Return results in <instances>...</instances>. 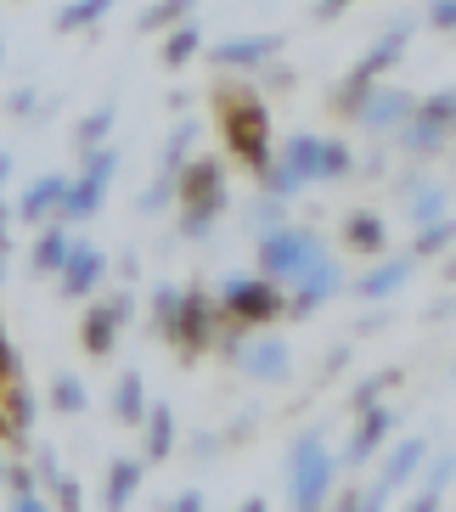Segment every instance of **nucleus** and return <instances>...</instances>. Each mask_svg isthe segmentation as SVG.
Wrapping results in <instances>:
<instances>
[{"instance_id":"2","label":"nucleus","mask_w":456,"mask_h":512,"mask_svg":"<svg viewBox=\"0 0 456 512\" xmlns=\"http://www.w3.org/2000/svg\"><path fill=\"white\" fill-rule=\"evenodd\" d=\"M175 192H181V231L186 237H203L214 226V214L226 209V169L214 158H198V164H181L175 175Z\"/></svg>"},{"instance_id":"49","label":"nucleus","mask_w":456,"mask_h":512,"mask_svg":"<svg viewBox=\"0 0 456 512\" xmlns=\"http://www.w3.org/2000/svg\"><path fill=\"white\" fill-rule=\"evenodd\" d=\"M0 62H6V40H0Z\"/></svg>"},{"instance_id":"41","label":"nucleus","mask_w":456,"mask_h":512,"mask_svg":"<svg viewBox=\"0 0 456 512\" xmlns=\"http://www.w3.org/2000/svg\"><path fill=\"white\" fill-rule=\"evenodd\" d=\"M164 512H203V496H198V490H186V496H175Z\"/></svg>"},{"instance_id":"20","label":"nucleus","mask_w":456,"mask_h":512,"mask_svg":"<svg viewBox=\"0 0 456 512\" xmlns=\"http://www.w3.org/2000/svg\"><path fill=\"white\" fill-rule=\"evenodd\" d=\"M113 417H119L124 428H141V417H147V383H141L136 372L119 377V389H113Z\"/></svg>"},{"instance_id":"19","label":"nucleus","mask_w":456,"mask_h":512,"mask_svg":"<svg viewBox=\"0 0 456 512\" xmlns=\"http://www.w3.org/2000/svg\"><path fill=\"white\" fill-rule=\"evenodd\" d=\"M344 242H350L355 254H383L389 231H383V220H378L372 209H355L350 220H344Z\"/></svg>"},{"instance_id":"40","label":"nucleus","mask_w":456,"mask_h":512,"mask_svg":"<svg viewBox=\"0 0 456 512\" xmlns=\"http://www.w3.org/2000/svg\"><path fill=\"white\" fill-rule=\"evenodd\" d=\"M254 220H259V226H282V203H276V197H271V203H259V209H254Z\"/></svg>"},{"instance_id":"29","label":"nucleus","mask_w":456,"mask_h":512,"mask_svg":"<svg viewBox=\"0 0 456 512\" xmlns=\"http://www.w3.org/2000/svg\"><path fill=\"white\" fill-rule=\"evenodd\" d=\"M107 130H113V107H96L91 119H79V130H74V136H79V147L91 152V147H102V136H107Z\"/></svg>"},{"instance_id":"1","label":"nucleus","mask_w":456,"mask_h":512,"mask_svg":"<svg viewBox=\"0 0 456 512\" xmlns=\"http://www.w3.org/2000/svg\"><path fill=\"white\" fill-rule=\"evenodd\" d=\"M220 136L254 175L271 164V113L259 107L254 91H220Z\"/></svg>"},{"instance_id":"31","label":"nucleus","mask_w":456,"mask_h":512,"mask_svg":"<svg viewBox=\"0 0 456 512\" xmlns=\"http://www.w3.org/2000/svg\"><path fill=\"white\" fill-rule=\"evenodd\" d=\"M411 220H417V226H440V220H445V197L440 192H423V197H417V203H411Z\"/></svg>"},{"instance_id":"18","label":"nucleus","mask_w":456,"mask_h":512,"mask_svg":"<svg viewBox=\"0 0 456 512\" xmlns=\"http://www.w3.org/2000/svg\"><path fill=\"white\" fill-rule=\"evenodd\" d=\"M136 484H141V462H130V456H119V462L107 467L102 507H107V512H124V507H130V496H136Z\"/></svg>"},{"instance_id":"48","label":"nucleus","mask_w":456,"mask_h":512,"mask_svg":"<svg viewBox=\"0 0 456 512\" xmlns=\"http://www.w3.org/2000/svg\"><path fill=\"white\" fill-rule=\"evenodd\" d=\"M243 512H271V507H265V501L254 496V501H243Z\"/></svg>"},{"instance_id":"39","label":"nucleus","mask_w":456,"mask_h":512,"mask_svg":"<svg viewBox=\"0 0 456 512\" xmlns=\"http://www.w3.org/2000/svg\"><path fill=\"white\" fill-rule=\"evenodd\" d=\"M445 479H451V456H440V462L428 467V496H440V490H445Z\"/></svg>"},{"instance_id":"7","label":"nucleus","mask_w":456,"mask_h":512,"mask_svg":"<svg viewBox=\"0 0 456 512\" xmlns=\"http://www.w3.org/2000/svg\"><path fill=\"white\" fill-rule=\"evenodd\" d=\"M220 310H226V321H237V327H259V321L282 316V293H276L271 282L237 276V282L220 287Z\"/></svg>"},{"instance_id":"11","label":"nucleus","mask_w":456,"mask_h":512,"mask_svg":"<svg viewBox=\"0 0 456 512\" xmlns=\"http://www.w3.org/2000/svg\"><path fill=\"white\" fill-rule=\"evenodd\" d=\"M57 276H62V299H85V293L107 276V254H102V248H91V242H74Z\"/></svg>"},{"instance_id":"35","label":"nucleus","mask_w":456,"mask_h":512,"mask_svg":"<svg viewBox=\"0 0 456 512\" xmlns=\"http://www.w3.org/2000/svg\"><path fill=\"white\" fill-rule=\"evenodd\" d=\"M0 479L12 484V496H34V473H29V467H6Z\"/></svg>"},{"instance_id":"17","label":"nucleus","mask_w":456,"mask_h":512,"mask_svg":"<svg viewBox=\"0 0 456 512\" xmlns=\"http://www.w3.org/2000/svg\"><path fill=\"white\" fill-rule=\"evenodd\" d=\"M299 282H304V293H299V299H293V316H310L316 304H327V299H333V287H338V271H333V259H316V265H310V271H304Z\"/></svg>"},{"instance_id":"28","label":"nucleus","mask_w":456,"mask_h":512,"mask_svg":"<svg viewBox=\"0 0 456 512\" xmlns=\"http://www.w3.org/2000/svg\"><path fill=\"white\" fill-rule=\"evenodd\" d=\"M198 46H203V34L192 29V23L169 29V40H164V68H181V62H192V57H198Z\"/></svg>"},{"instance_id":"32","label":"nucleus","mask_w":456,"mask_h":512,"mask_svg":"<svg viewBox=\"0 0 456 512\" xmlns=\"http://www.w3.org/2000/svg\"><path fill=\"white\" fill-rule=\"evenodd\" d=\"M383 501H389V496L372 484V490H350V496L338 501V512H383Z\"/></svg>"},{"instance_id":"36","label":"nucleus","mask_w":456,"mask_h":512,"mask_svg":"<svg viewBox=\"0 0 456 512\" xmlns=\"http://www.w3.org/2000/svg\"><path fill=\"white\" fill-rule=\"evenodd\" d=\"M17 377V355H12V344H6V327H0V389Z\"/></svg>"},{"instance_id":"3","label":"nucleus","mask_w":456,"mask_h":512,"mask_svg":"<svg viewBox=\"0 0 456 512\" xmlns=\"http://www.w3.org/2000/svg\"><path fill=\"white\" fill-rule=\"evenodd\" d=\"M333 473L338 462L327 456L316 434H299L293 439V456H288V490H293V512H321L327 496H333Z\"/></svg>"},{"instance_id":"8","label":"nucleus","mask_w":456,"mask_h":512,"mask_svg":"<svg viewBox=\"0 0 456 512\" xmlns=\"http://www.w3.org/2000/svg\"><path fill=\"white\" fill-rule=\"evenodd\" d=\"M406 40H411V23H395V29L378 40V46L366 51L361 68H355V74L344 79V91H338V113H350V119H355V102H361V91H366L378 74H389V68H395V57L406 51Z\"/></svg>"},{"instance_id":"13","label":"nucleus","mask_w":456,"mask_h":512,"mask_svg":"<svg viewBox=\"0 0 456 512\" xmlns=\"http://www.w3.org/2000/svg\"><path fill=\"white\" fill-rule=\"evenodd\" d=\"M62 192H68V175H40V181H29V186H23V197H17V220L46 226V214L62 209Z\"/></svg>"},{"instance_id":"33","label":"nucleus","mask_w":456,"mask_h":512,"mask_svg":"<svg viewBox=\"0 0 456 512\" xmlns=\"http://www.w3.org/2000/svg\"><path fill=\"white\" fill-rule=\"evenodd\" d=\"M389 383H395V372H383V377H372V383H366V389H355V406H378V394L389 389Z\"/></svg>"},{"instance_id":"24","label":"nucleus","mask_w":456,"mask_h":512,"mask_svg":"<svg viewBox=\"0 0 456 512\" xmlns=\"http://www.w3.org/2000/svg\"><path fill=\"white\" fill-rule=\"evenodd\" d=\"M406 276H411V259H389V265H378V271H366L355 287H361V299H389Z\"/></svg>"},{"instance_id":"38","label":"nucleus","mask_w":456,"mask_h":512,"mask_svg":"<svg viewBox=\"0 0 456 512\" xmlns=\"http://www.w3.org/2000/svg\"><path fill=\"white\" fill-rule=\"evenodd\" d=\"M445 237H451V226L440 220V226H428V231H423V242H417V248H423V254H440V248H445Z\"/></svg>"},{"instance_id":"12","label":"nucleus","mask_w":456,"mask_h":512,"mask_svg":"<svg viewBox=\"0 0 456 512\" xmlns=\"http://www.w3.org/2000/svg\"><path fill=\"white\" fill-rule=\"evenodd\" d=\"M231 361L243 366L248 377H288V344H282V338H271V332H265V338H254V344H237L231 349Z\"/></svg>"},{"instance_id":"6","label":"nucleus","mask_w":456,"mask_h":512,"mask_svg":"<svg viewBox=\"0 0 456 512\" xmlns=\"http://www.w3.org/2000/svg\"><path fill=\"white\" fill-rule=\"evenodd\" d=\"M164 338L175 349H186V355H198V349H209L214 344V332H220V321H214V304L203 299V293H181L175 299V310H169L164 321Z\"/></svg>"},{"instance_id":"9","label":"nucleus","mask_w":456,"mask_h":512,"mask_svg":"<svg viewBox=\"0 0 456 512\" xmlns=\"http://www.w3.org/2000/svg\"><path fill=\"white\" fill-rule=\"evenodd\" d=\"M411 96L395 91V85H366L361 102H355V119L366 124V130H400V124L411 119Z\"/></svg>"},{"instance_id":"5","label":"nucleus","mask_w":456,"mask_h":512,"mask_svg":"<svg viewBox=\"0 0 456 512\" xmlns=\"http://www.w3.org/2000/svg\"><path fill=\"white\" fill-rule=\"evenodd\" d=\"M321 254V242L316 231H288V226H276L259 237V271H265V282H282V276H304Z\"/></svg>"},{"instance_id":"15","label":"nucleus","mask_w":456,"mask_h":512,"mask_svg":"<svg viewBox=\"0 0 456 512\" xmlns=\"http://www.w3.org/2000/svg\"><path fill=\"white\" fill-rule=\"evenodd\" d=\"M276 57V34H237V40H220L214 62L220 68H259V62Z\"/></svg>"},{"instance_id":"23","label":"nucleus","mask_w":456,"mask_h":512,"mask_svg":"<svg viewBox=\"0 0 456 512\" xmlns=\"http://www.w3.org/2000/svg\"><path fill=\"white\" fill-rule=\"evenodd\" d=\"M68 248H74V237L62 226H40V237H34V271H62Z\"/></svg>"},{"instance_id":"27","label":"nucleus","mask_w":456,"mask_h":512,"mask_svg":"<svg viewBox=\"0 0 456 512\" xmlns=\"http://www.w3.org/2000/svg\"><path fill=\"white\" fill-rule=\"evenodd\" d=\"M107 12H113V0H68V6L57 12V29H62V34L91 29L96 17H107Z\"/></svg>"},{"instance_id":"26","label":"nucleus","mask_w":456,"mask_h":512,"mask_svg":"<svg viewBox=\"0 0 456 512\" xmlns=\"http://www.w3.org/2000/svg\"><path fill=\"white\" fill-rule=\"evenodd\" d=\"M85 406H91V394H85V383H79V377H68V372L51 377V411H62V417H79Z\"/></svg>"},{"instance_id":"10","label":"nucleus","mask_w":456,"mask_h":512,"mask_svg":"<svg viewBox=\"0 0 456 512\" xmlns=\"http://www.w3.org/2000/svg\"><path fill=\"white\" fill-rule=\"evenodd\" d=\"M136 310V299L124 293V299H107V304H91V316H85V327H79V344H85V355H113V344H119V327L124 316Z\"/></svg>"},{"instance_id":"16","label":"nucleus","mask_w":456,"mask_h":512,"mask_svg":"<svg viewBox=\"0 0 456 512\" xmlns=\"http://www.w3.org/2000/svg\"><path fill=\"white\" fill-rule=\"evenodd\" d=\"M423 456H428V445H423V439H406V445H395V451H389V462H383V479H378V490H383V496H395L400 484H406L411 473L423 467Z\"/></svg>"},{"instance_id":"47","label":"nucleus","mask_w":456,"mask_h":512,"mask_svg":"<svg viewBox=\"0 0 456 512\" xmlns=\"http://www.w3.org/2000/svg\"><path fill=\"white\" fill-rule=\"evenodd\" d=\"M6 175H12V152H0V186H6Z\"/></svg>"},{"instance_id":"22","label":"nucleus","mask_w":456,"mask_h":512,"mask_svg":"<svg viewBox=\"0 0 456 512\" xmlns=\"http://www.w3.org/2000/svg\"><path fill=\"white\" fill-rule=\"evenodd\" d=\"M141 428H147V456H152V462H164L169 445H175V411H169V406H147Z\"/></svg>"},{"instance_id":"25","label":"nucleus","mask_w":456,"mask_h":512,"mask_svg":"<svg viewBox=\"0 0 456 512\" xmlns=\"http://www.w3.org/2000/svg\"><path fill=\"white\" fill-rule=\"evenodd\" d=\"M198 12V0H152L147 12H141V29L158 34V29H181L186 17Z\"/></svg>"},{"instance_id":"44","label":"nucleus","mask_w":456,"mask_h":512,"mask_svg":"<svg viewBox=\"0 0 456 512\" xmlns=\"http://www.w3.org/2000/svg\"><path fill=\"white\" fill-rule=\"evenodd\" d=\"M406 512H440V496H428V490H423V496L411 501V507H406Z\"/></svg>"},{"instance_id":"14","label":"nucleus","mask_w":456,"mask_h":512,"mask_svg":"<svg viewBox=\"0 0 456 512\" xmlns=\"http://www.w3.org/2000/svg\"><path fill=\"white\" fill-rule=\"evenodd\" d=\"M389 434H395V411H383V406H366V411H361V428L350 434V451H344V462H350V467H361L366 456L378 451V445H383Z\"/></svg>"},{"instance_id":"45","label":"nucleus","mask_w":456,"mask_h":512,"mask_svg":"<svg viewBox=\"0 0 456 512\" xmlns=\"http://www.w3.org/2000/svg\"><path fill=\"white\" fill-rule=\"evenodd\" d=\"M6 226H12V209L0 203V259H6Z\"/></svg>"},{"instance_id":"43","label":"nucleus","mask_w":456,"mask_h":512,"mask_svg":"<svg viewBox=\"0 0 456 512\" xmlns=\"http://www.w3.org/2000/svg\"><path fill=\"white\" fill-rule=\"evenodd\" d=\"M12 113H17V119H29V113H34V91H12Z\"/></svg>"},{"instance_id":"37","label":"nucleus","mask_w":456,"mask_h":512,"mask_svg":"<svg viewBox=\"0 0 456 512\" xmlns=\"http://www.w3.org/2000/svg\"><path fill=\"white\" fill-rule=\"evenodd\" d=\"M428 23H434V29H451L456 23V0H434V6H428Z\"/></svg>"},{"instance_id":"46","label":"nucleus","mask_w":456,"mask_h":512,"mask_svg":"<svg viewBox=\"0 0 456 512\" xmlns=\"http://www.w3.org/2000/svg\"><path fill=\"white\" fill-rule=\"evenodd\" d=\"M344 6H350V0H321V17H338Z\"/></svg>"},{"instance_id":"30","label":"nucleus","mask_w":456,"mask_h":512,"mask_svg":"<svg viewBox=\"0 0 456 512\" xmlns=\"http://www.w3.org/2000/svg\"><path fill=\"white\" fill-rule=\"evenodd\" d=\"M79 158H85V175H91V181H113V169H119V152L113 147H91V152H79Z\"/></svg>"},{"instance_id":"42","label":"nucleus","mask_w":456,"mask_h":512,"mask_svg":"<svg viewBox=\"0 0 456 512\" xmlns=\"http://www.w3.org/2000/svg\"><path fill=\"white\" fill-rule=\"evenodd\" d=\"M12 512H51L46 496H12Z\"/></svg>"},{"instance_id":"50","label":"nucleus","mask_w":456,"mask_h":512,"mask_svg":"<svg viewBox=\"0 0 456 512\" xmlns=\"http://www.w3.org/2000/svg\"><path fill=\"white\" fill-rule=\"evenodd\" d=\"M0 473H6V467H0Z\"/></svg>"},{"instance_id":"4","label":"nucleus","mask_w":456,"mask_h":512,"mask_svg":"<svg viewBox=\"0 0 456 512\" xmlns=\"http://www.w3.org/2000/svg\"><path fill=\"white\" fill-rule=\"evenodd\" d=\"M276 164L293 175V186H304V181H338V175H350V147H344V141L293 136Z\"/></svg>"},{"instance_id":"21","label":"nucleus","mask_w":456,"mask_h":512,"mask_svg":"<svg viewBox=\"0 0 456 512\" xmlns=\"http://www.w3.org/2000/svg\"><path fill=\"white\" fill-rule=\"evenodd\" d=\"M102 192H107L102 181L79 175V181H68V192H62V209H57V214H68V220H91V214L102 209Z\"/></svg>"},{"instance_id":"34","label":"nucleus","mask_w":456,"mask_h":512,"mask_svg":"<svg viewBox=\"0 0 456 512\" xmlns=\"http://www.w3.org/2000/svg\"><path fill=\"white\" fill-rule=\"evenodd\" d=\"M51 490H57V507L62 512H79V484L74 479H62V473H57V479H51Z\"/></svg>"}]
</instances>
